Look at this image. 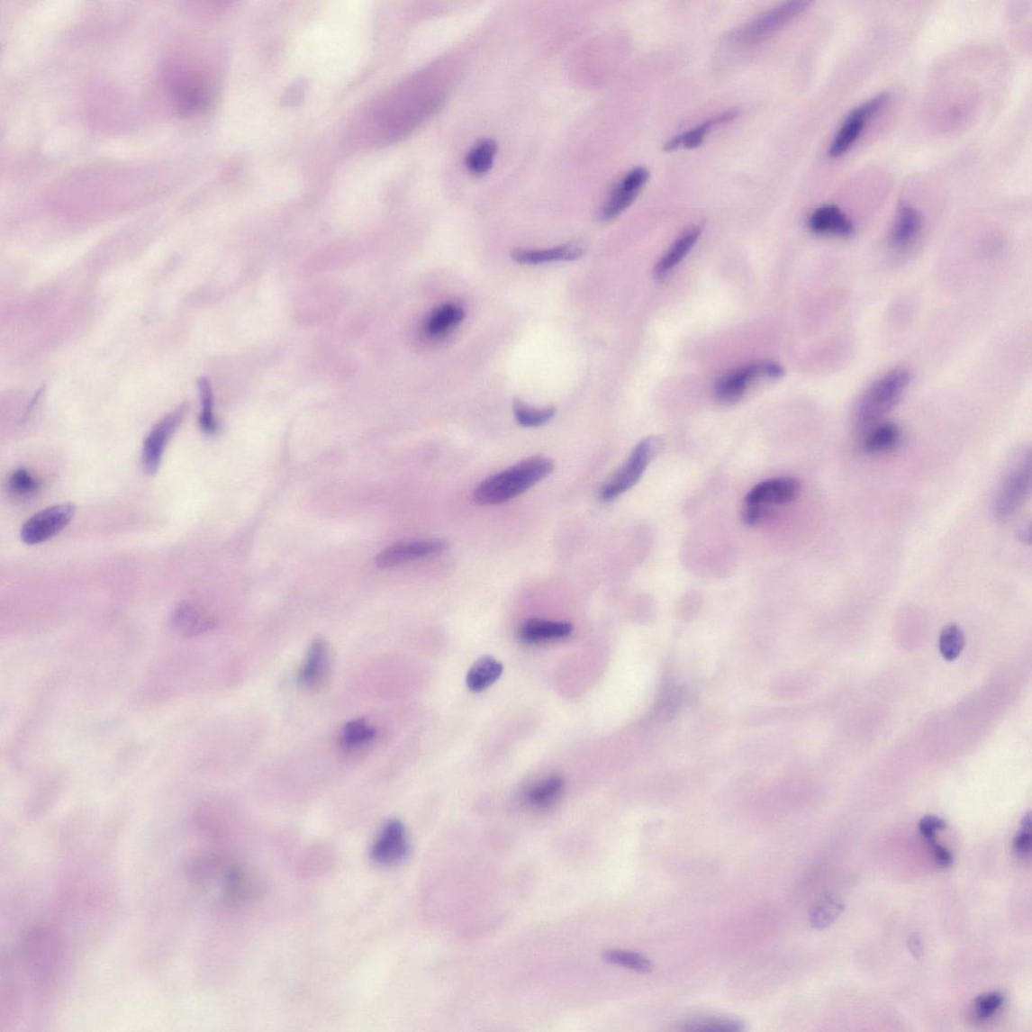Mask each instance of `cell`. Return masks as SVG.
Here are the masks:
<instances>
[{
	"instance_id": "1",
	"label": "cell",
	"mask_w": 1032,
	"mask_h": 1032,
	"mask_svg": "<svg viewBox=\"0 0 1032 1032\" xmlns=\"http://www.w3.org/2000/svg\"><path fill=\"white\" fill-rule=\"evenodd\" d=\"M553 470L551 459L544 456L530 457L482 481L474 490V501L485 506L510 502L547 478Z\"/></svg>"
},
{
	"instance_id": "2",
	"label": "cell",
	"mask_w": 1032,
	"mask_h": 1032,
	"mask_svg": "<svg viewBox=\"0 0 1032 1032\" xmlns=\"http://www.w3.org/2000/svg\"><path fill=\"white\" fill-rule=\"evenodd\" d=\"M910 380V371L903 367L892 369L878 378L860 397L855 411L857 425L861 428L875 425L899 404Z\"/></svg>"
},
{
	"instance_id": "3",
	"label": "cell",
	"mask_w": 1032,
	"mask_h": 1032,
	"mask_svg": "<svg viewBox=\"0 0 1032 1032\" xmlns=\"http://www.w3.org/2000/svg\"><path fill=\"white\" fill-rule=\"evenodd\" d=\"M1031 490V453L1023 449L1015 455L1004 474L994 502V514L1006 521L1026 502Z\"/></svg>"
},
{
	"instance_id": "4",
	"label": "cell",
	"mask_w": 1032,
	"mask_h": 1032,
	"mask_svg": "<svg viewBox=\"0 0 1032 1032\" xmlns=\"http://www.w3.org/2000/svg\"><path fill=\"white\" fill-rule=\"evenodd\" d=\"M661 437H647L634 448L629 459L609 478L599 492L604 502L614 501L638 484L648 465L663 450Z\"/></svg>"
},
{
	"instance_id": "5",
	"label": "cell",
	"mask_w": 1032,
	"mask_h": 1032,
	"mask_svg": "<svg viewBox=\"0 0 1032 1032\" xmlns=\"http://www.w3.org/2000/svg\"><path fill=\"white\" fill-rule=\"evenodd\" d=\"M810 5L805 0H798V2H788L774 6L734 31L731 35V41L740 46L761 43L799 18V15L805 13Z\"/></svg>"
},
{
	"instance_id": "6",
	"label": "cell",
	"mask_w": 1032,
	"mask_h": 1032,
	"mask_svg": "<svg viewBox=\"0 0 1032 1032\" xmlns=\"http://www.w3.org/2000/svg\"><path fill=\"white\" fill-rule=\"evenodd\" d=\"M800 493V482L794 478H776L761 482L747 495L742 518L748 523L756 524L761 519L763 512L761 506L790 503L796 501Z\"/></svg>"
},
{
	"instance_id": "7",
	"label": "cell",
	"mask_w": 1032,
	"mask_h": 1032,
	"mask_svg": "<svg viewBox=\"0 0 1032 1032\" xmlns=\"http://www.w3.org/2000/svg\"><path fill=\"white\" fill-rule=\"evenodd\" d=\"M167 89L183 113H194L208 104L210 88L200 74L189 68L174 66L167 71Z\"/></svg>"
},
{
	"instance_id": "8",
	"label": "cell",
	"mask_w": 1032,
	"mask_h": 1032,
	"mask_svg": "<svg viewBox=\"0 0 1032 1032\" xmlns=\"http://www.w3.org/2000/svg\"><path fill=\"white\" fill-rule=\"evenodd\" d=\"M888 93H881L866 101V103L860 104L854 108L841 125L838 132L836 133L830 147H828V154L831 158H840L849 151L854 146L871 117H874L878 112L886 105L890 100Z\"/></svg>"
},
{
	"instance_id": "9",
	"label": "cell",
	"mask_w": 1032,
	"mask_h": 1032,
	"mask_svg": "<svg viewBox=\"0 0 1032 1032\" xmlns=\"http://www.w3.org/2000/svg\"><path fill=\"white\" fill-rule=\"evenodd\" d=\"M76 506L73 503H61L32 515L23 523L21 538L24 544L35 546L56 537L74 519Z\"/></svg>"
},
{
	"instance_id": "10",
	"label": "cell",
	"mask_w": 1032,
	"mask_h": 1032,
	"mask_svg": "<svg viewBox=\"0 0 1032 1032\" xmlns=\"http://www.w3.org/2000/svg\"><path fill=\"white\" fill-rule=\"evenodd\" d=\"M187 405L183 404L181 407L177 408L167 416L149 431V434L145 439L142 446L141 461L142 467L148 475H155L158 472L160 463L163 461V457L167 449L168 442L179 429L182 421L187 413Z\"/></svg>"
},
{
	"instance_id": "11",
	"label": "cell",
	"mask_w": 1032,
	"mask_h": 1032,
	"mask_svg": "<svg viewBox=\"0 0 1032 1032\" xmlns=\"http://www.w3.org/2000/svg\"><path fill=\"white\" fill-rule=\"evenodd\" d=\"M783 374V367L775 362L755 363L719 380L715 388L716 397L723 403H734L741 399L751 383L759 376L780 378Z\"/></svg>"
},
{
	"instance_id": "12",
	"label": "cell",
	"mask_w": 1032,
	"mask_h": 1032,
	"mask_svg": "<svg viewBox=\"0 0 1032 1032\" xmlns=\"http://www.w3.org/2000/svg\"><path fill=\"white\" fill-rule=\"evenodd\" d=\"M410 842L407 830L400 820H389L372 845L370 856L376 865L394 866L409 856Z\"/></svg>"
},
{
	"instance_id": "13",
	"label": "cell",
	"mask_w": 1032,
	"mask_h": 1032,
	"mask_svg": "<svg viewBox=\"0 0 1032 1032\" xmlns=\"http://www.w3.org/2000/svg\"><path fill=\"white\" fill-rule=\"evenodd\" d=\"M449 547L444 539H421L403 541L389 546L377 555L376 565L386 569L411 563L425 557L442 554Z\"/></svg>"
},
{
	"instance_id": "14",
	"label": "cell",
	"mask_w": 1032,
	"mask_h": 1032,
	"mask_svg": "<svg viewBox=\"0 0 1032 1032\" xmlns=\"http://www.w3.org/2000/svg\"><path fill=\"white\" fill-rule=\"evenodd\" d=\"M649 173L646 167H638L626 174L620 183L615 185L609 197L604 203L600 217L604 222L619 217L637 199L642 188L648 181Z\"/></svg>"
},
{
	"instance_id": "15",
	"label": "cell",
	"mask_w": 1032,
	"mask_h": 1032,
	"mask_svg": "<svg viewBox=\"0 0 1032 1032\" xmlns=\"http://www.w3.org/2000/svg\"><path fill=\"white\" fill-rule=\"evenodd\" d=\"M168 623L175 632L183 637L191 638L213 630L215 628L216 620L200 605L184 602L174 608Z\"/></svg>"
},
{
	"instance_id": "16",
	"label": "cell",
	"mask_w": 1032,
	"mask_h": 1032,
	"mask_svg": "<svg viewBox=\"0 0 1032 1032\" xmlns=\"http://www.w3.org/2000/svg\"><path fill=\"white\" fill-rule=\"evenodd\" d=\"M331 665V653L325 640L318 638L310 645L304 656L298 681L302 687L312 690L322 683Z\"/></svg>"
},
{
	"instance_id": "17",
	"label": "cell",
	"mask_w": 1032,
	"mask_h": 1032,
	"mask_svg": "<svg viewBox=\"0 0 1032 1032\" xmlns=\"http://www.w3.org/2000/svg\"><path fill=\"white\" fill-rule=\"evenodd\" d=\"M808 225L810 231L816 234L848 237L854 232L851 220L834 205L816 209L810 216Z\"/></svg>"
},
{
	"instance_id": "18",
	"label": "cell",
	"mask_w": 1032,
	"mask_h": 1032,
	"mask_svg": "<svg viewBox=\"0 0 1032 1032\" xmlns=\"http://www.w3.org/2000/svg\"><path fill=\"white\" fill-rule=\"evenodd\" d=\"M921 224L923 220L919 211L908 203L901 202L890 236L892 247L895 249L909 247L919 236Z\"/></svg>"
},
{
	"instance_id": "19",
	"label": "cell",
	"mask_w": 1032,
	"mask_h": 1032,
	"mask_svg": "<svg viewBox=\"0 0 1032 1032\" xmlns=\"http://www.w3.org/2000/svg\"><path fill=\"white\" fill-rule=\"evenodd\" d=\"M739 115L736 110H729L722 113H719L714 117L695 126V128L683 132L668 140L665 145V150L673 151L679 148L684 149H696L703 143L706 135H708L716 126L731 122L736 117Z\"/></svg>"
},
{
	"instance_id": "20",
	"label": "cell",
	"mask_w": 1032,
	"mask_h": 1032,
	"mask_svg": "<svg viewBox=\"0 0 1032 1032\" xmlns=\"http://www.w3.org/2000/svg\"><path fill=\"white\" fill-rule=\"evenodd\" d=\"M572 631L573 626L568 622L530 620L521 625L519 637L524 644L537 645L563 639L569 637Z\"/></svg>"
},
{
	"instance_id": "21",
	"label": "cell",
	"mask_w": 1032,
	"mask_h": 1032,
	"mask_svg": "<svg viewBox=\"0 0 1032 1032\" xmlns=\"http://www.w3.org/2000/svg\"><path fill=\"white\" fill-rule=\"evenodd\" d=\"M701 234L702 227L693 226L687 231H684L679 239L674 241L671 249L657 261L654 270L656 280H662V278L670 274L676 266L681 264V261L686 258L688 253L693 249V245L697 243Z\"/></svg>"
},
{
	"instance_id": "22",
	"label": "cell",
	"mask_w": 1032,
	"mask_h": 1032,
	"mask_svg": "<svg viewBox=\"0 0 1032 1032\" xmlns=\"http://www.w3.org/2000/svg\"><path fill=\"white\" fill-rule=\"evenodd\" d=\"M583 252L579 245L568 244L551 249H516L511 252V258L521 265H540L551 261L576 260L583 256Z\"/></svg>"
},
{
	"instance_id": "23",
	"label": "cell",
	"mask_w": 1032,
	"mask_h": 1032,
	"mask_svg": "<svg viewBox=\"0 0 1032 1032\" xmlns=\"http://www.w3.org/2000/svg\"><path fill=\"white\" fill-rule=\"evenodd\" d=\"M901 433L893 422H882L868 431L863 450L868 454H882L895 449L901 443Z\"/></svg>"
},
{
	"instance_id": "24",
	"label": "cell",
	"mask_w": 1032,
	"mask_h": 1032,
	"mask_svg": "<svg viewBox=\"0 0 1032 1032\" xmlns=\"http://www.w3.org/2000/svg\"><path fill=\"white\" fill-rule=\"evenodd\" d=\"M465 318L464 310L455 303H445L431 311L425 322L426 333L439 337L450 332Z\"/></svg>"
},
{
	"instance_id": "25",
	"label": "cell",
	"mask_w": 1032,
	"mask_h": 1032,
	"mask_svg": "<svg viewBox=\"0 0 1032 1032\" xmlns=\"http://www.w3.org/2000/svg\"><path fill=\"white\" fill-rule=\"evenodd\" d=\"M503 673V665L495 658L484 656L473 665L467 674L466 683L470 691L479 693L493 684Z\"/></svg>"
},
{
	"instance_id": "26",
	"label": "cell",
	"mask_w": 1032,
	"mask_h": 1032,
	"mask_svg": "<svg viewBox=\"0 0 1032 1032\" xmlns=\"http://www.w3.org/2000/svg\"><path fill=\"white\" fill-rule=\"evenodd\" d=\"M563 790V777L557 774L548 775L531 786L527 793V800L530 806L545 809L559 800Z\"/></svg>"
},
{
	"instance_id": "27",
	"label": "cell",
	"mask_w": 1032,
	"mask_h": 1032,
	"mask_svg": "<svg viewBox=\"0 0 1032 1032\" xmlns=\"http://www.w3.org/2000/svg\"><path fill=\"white\" fill-rule=\"evenodd\" d=\"M376 727L369 724L365 719H355L344 725L339 741L346 750H358L369 746L376 738Z\"/></svg>"
},
{
	"instance_id": "28",
	"label": "cell",
	"mask_w": 1032,
	"mask_h": 1032,
	"mask_svg": "<svg viewBox=\"0 0 1032 1032\" xmlns=\"http://www.w3.org/2000/svg\"><path fill=\"white\" fill-rule=\"evenodd\" d=\"M496 152L497 143L494 140H481L468 151L465 166L473 175H485L492 170Z\"/></svg>"
},
{
	"instance_id": "29",
	"label": "cell",
	"mask_w": 1032,
	"mask_h": 1032,
	"mask_svg": "<svg viewBox=\"0 0 1032 1032\" xmlns=\"http://www.w3.org/2000/svg\"><path fill=\"white\" fill-rule=\"evenodd\" d=\"M845 907L842 901L835 896L827 895L817 902L810 912L811 927L823 929L831 926L843 912Z\"/></svg>"
},
{
	"instance_id": "30",
	"label": "cell",
	"mask_w": 1032,
	"mask_h": 1032,
	"mask_svg": "<svg viewBox=\"0 0 1032 1032\" xmlns=\"http://www.w3.org/2000/svg\"><path fill=\"white\" fill-rule=\"evenodd\" d=\"M681 1030L698 1032H742L746 1030L739 1019L720 1017L699 1018L683 1023Z\"/></svg>"
},
{
	"instance_id": "31",
	"label": "cell",
	"mask_w": 1032,
	"mask_h": 1032,
	"mask_svg": "<svg viewBox=\"0 0 1032 1032\" xmlns=\"http://www.w3.org/2000/svg\"><path fill=\"white\" fill-rule=\"evenodd\" d=\"M603 960L611 965L636 971L640 974H648L654 970V964L644 955L636 952L608 950L603 954Z\"/></svg>"
},
{
	"instance_id": "32",
	"label": "cell",
	"mask_w": 1032,
	"mask_h": 1032,
	"mask_svg": "<svg viewBox=\"0 0 1032 1032\" xmlns=\"http://www.w3.org/2000/svg\"><path fill=\"white\" fill-rule=\"evenodd\" d=\"M513 412L516 421L522 427L538 428L548 424L551 421L556 414L554 408L535 409L529 407L528 404L515 400L513 403Z\"/></svg>"
},
{
	"instance_id": "33",
	"label": "cell",
	"mask_w": 1032,
	"mask_h": 1032,
	"mask_svg": "<svg viewBox=\"0 0 1032 1032\" xmlns=\"http://www.w3.org/2000/svg\"><path fill=\"white\" fill-rule=\"evenodd\" d=\"M965 647V636L957 624H949L942 630L938 647L947 662H953L962 654Z\"/></svg>"
},
{
	"instance_id": "34",
	"label": "cell",
	"mask_w": 1032,
	"mask_h": 1032,
	"mask_svg": "<svg viewBox=\"0 0 1032 1032\" xmlns=\"http://www.w3.org/2000/svg\"><path fill=\"white\" fill-rule=\"evenodd\" d=\"M199 391L202 403L200 427L203 430L205 431L206 434H216L219 430V425L213 412V388H211V385L207 378L200 379Z\"/></svg>"
},
{
	"instance_id": "35",
	"label": "cell",
	"mask_w": 1032,
	"mask_h": 1032,
	"mask_svg": "<svg viewBox=\"0 0 1032 1032\" xmlns=\"http://www.w3.org/2000/svg\"><path fill=\"white\" fill-rule=\"evenodd\" d=\"M41 488V482L27 469L15 470L8 479V490L18 498L35 495Z\"/></svg>"
},
{
	"instance_id": "36",
	"label": "cell",
	"mask_w": 1032,
	"mask_h": 1032,
	"mask_svg": "<svg viewBox=\"0 0 1032 1032\" xmlns=\"http://www.w3.org/2000/svg\"><path fill=\"white\" fill-rule=\"evenodd\" d=\"M1004 1002L1000 992H989L976 998L972 1006V1017L977 1021H985L1000 1011Z\"/></svg>"
},
{
	"instance_id": "37",
	"label": "cell",
	"mask_w": 1032,
	"mask_h": 1032,
	"mask_svg": "<svg viewBox=\"0 0 1032 1032\" xmlns=\"http://www.w3.org/2000/svg\"><path fill=\"white\" fill-rule=\"evenodd\" d=\"M1031 819L1030 813H1027L1022 819L1021 828L1019 832L1013 840V849L1015 853L1020 857H1027L1030 855L1031 852Z\"/></svg>"
},
{
	"instance_id": "38",
	"label": "cell",
	"mask_w": 1032,
	"mask_h": 1032,
	"mask_svg": "<svg viewBox=\"0 0 1032 1032\" xmlns=\"http://www.w3.org/2000/svg\"><path fill=\"white\" fill-rule=\"evenodd\" d=\"M946 828V820L936 816H926L919 824V833L928 844L937 841V833L945 830Z\"/></svg>"
},
{
	"instance_id": "39",
	"label": "cell",
	"mask_w": 1032,
	"mask_h": 1032,
	"mask_svg": "<svg viewBox=\"0 0 1032 1032\" xmlns=\"http://www.w3.org/2000/svg\"><path fill=\"white\" fill-rule=\"evenodd\" d=\"M680 699L681 695L678 689H667L661 702H659L658 712L665 716L672 715L675 712L676 708L679 707Z\"/></svg>"
},
{
	"instance_id": "40",
	"label": "cell",
	"mask_w": 1032,
	"mask_h": 1032,
	"mask_svg": "<svg viewBox=\"0 0 1032 1032\" xmlns=\"http://www.w3.org/2000/svg\"><path fill=\"white\" fill-rule=\"evenodd\" d=\"M930 850H932L933 857L937 865L942 868H950L954 863V856L949 849H946L937 841L930 843Z\"/></svg>"
},
{
	"instance_id": "41",
	"label": "cell",
	"mask_w": 1032,
	"mask_h": 1032,
	"mask_svg": "<svg viewBox=\"0 0 1032 1032\" xmlns=\"http://www.w3.org/2000/svg\"><path fill=\"white\" fill-rule=\"evenodd\" d=\"M910 951L916 959H920L924 955V946L921 942V937L919 934H915L909 938Z\"/></svg>"
},
{
	"instance_id": "42",
	"label": "cell",
	"mask_w": 1032,
	"mask_h": 1032,
	"mask_svg": "<svg viewBox=\"0 0 1032 1032\" xmlns=\"http://www.w3.org/2000/svg\"><path fill=\"white\" fill-rule=\"evenodd\" d=\"M1019 535H1020L1021 540L1027 541V544L1030 543V527H1029V524H1027V526L1022 527V529L1019 531Z\"/></svg>"
}]
</instances>
